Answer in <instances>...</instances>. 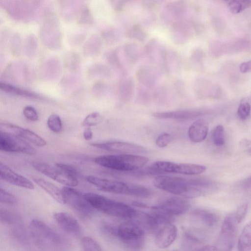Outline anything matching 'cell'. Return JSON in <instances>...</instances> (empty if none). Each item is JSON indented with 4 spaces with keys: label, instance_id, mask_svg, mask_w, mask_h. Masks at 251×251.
<instances>
[{
    "label": "cell",
    "instance_id": "1",
    "mask_svg": "<svg viewBox=\"0 0 251 251\" xmlns=\"http://www.w3.org/2000/svg\"><path fill=\"white\" fill-rule=\"evenodd\" d=\"M84 196L94 208L112 216L132 220L139 211L126 203L96 193H86Z\"/></svg>",
    "mask_w": 251,
    "mask_h": 251
},
{
    "label": "cell",
    "instance_id": "2",
    "mask_svg": "<svg viewBox=\"0 0 251 251\" xmlns=\"http://www.w3.org/2000/svg\"><path fill=\"white\" fill-rule=\"evenodd\" d=\"M86 180L100 191L139 197H148L151 191L148 188L136 184L103 178L94 176H86Z\"/></svg>",
    "mask_w": 251,
    "mask_h": 251
},
{
    "label": "cell",
    "instance_id": "3",
    "mask_svg": "<svg viewBox=\"0 0 251 251\" xmlns=\"http://www.w3.org/2000/svg\"><path fill=\"white\" fill-rule=\"evenodd\" d=\"M147 157L130 153L107 154L96 157L94 161L103 167L120 171H130L143 167L149 161Z\"/></svg>",
    "mask_w": 251,
    "mask_h": 251
},
{
    "label": "cell",
    "instance_id": "4",
    "mask_svg": "<svg viewBox=\"0 0 251 251\" xmlns=\"http://www.w3.org/2000/svg\"><path fill=\"white\" fill-rule=\"evenodd\" d=\"M154 186L167 192L185 198L200 196L202 192L193 185L191 179L173 176H159L154 180Z\"/></svg>",
    "mask_w": 251,
    "mask_h": 251
},
{
    "label": "cell",
    "instance_id": "5",
    "mask_svg": "<svg viewBox=\"0 0 251 251\" xmlns=\"http://www.w3.org/2000/svg\"><path fill=\"white\" fill-rule=\"evenodd\" d=\"M117 236L126 248L131 250H141L145 243V229L133 221L119 225Z\"/></svg>",
    "mask_w": 251,
    "mask_h": 251
},
{
    "label": "cell",
    "instance_id": "6",
    "mask_svg": "<svg viewBox=\"0 0 251 251\" xmlns=\"http://www.w3.org/2000/svg\"><path fill=\"white\" fill-rule=\"evenodd\" d=\"M29 229L34 240L42 246L59 247L65 243L61 235L41 220H32Z\"/></svg>",
    "mask_w": 251,
    "mask_h": 251
},
{
    "label": "cell",
    "instance_id": "7",
    "mask_svg": "<svg viewBox=\"0 0 251 251\" xmlns=\"http://www.w3.org/2000/svg\"><path fill=\"white\" fill-rule=\"evenodd\" d=\"M62 190L64 204H67L76 214L83 218L92 214L94 208L86 200L84 194L70 186H66Z\"/></svg>",
    "mask_w": 251,
    "mask_h": 251
},
{
    "label": "cell",
    "instance_id": "8",
    "mask_svg": "<svg viewBox=\"0 0 251 251\" xmlns=\"http://www.w3.org/2000/svg\"><path fill=\"white\" fill-rule=\"evenodd\" d=\"M205 166L192 163H178L167 161H158L151 166V171L158 173H176L187 175L200 174L206 170Z\"/></svg>",
    "mask_w": 251,
    "mask_h": 251
},
{
    "label": "cell",
    "instance_id": "9",
    "mask_svg": "<svg viewBox=\"0 0 251 251\" xmlns=\"http://www.w3.org/2000/svg\"><path fill=\"white\" fill-rule=\"evenodd\" d=\"M33 168L56 181L67 186L77 185V177L67 172L57 164L55 166L44 162H34L32 163Z\"/></svg>",
    "mask_w": 251,
    "mask_h": 251
},
{
    "label": "cell",
    "instance_id": "10",
    "mask_svg": "<svg viewBox=\"0 0 251 251\" xmlns=\"http://www.w3.org/2000/svg\"><path fill=\"white\" fill-rule=\"evenodd\" d=\"M0 150L6 152L36 154V150L19 136L0 130Z\"/></svg>",
    "mask_w": 251,
    "mask_h": 251
},
{
    "label": "cell",
    "instance_id": "11",
    "mask_svg": "<svg viewBox=\"0 0 251 251\" xmlns=\"http://www.w3.org/2000/svg\"><path fill=\"white\" fill-rule=\"evenodd\" d=\"M190 208L189 202L181 198L175 197L166 199L152 209L173 217L186 213Z\"/></svg>",
    "mask_w": 251,
    "mask_h": 251
},
{
    "label": "cell",
    "instance_id": "12",
    "mask_svg": "<svg viewBox=\"0 0 251 251\" xmlns=\"http://www.w3.org/2000/svg\"><path fill=\"white\" fill-rule=\"evenodd\" d=\"M90 145L101 150L123 153L136 154L146 151L145 149L140 146L122 141L92 143Z\"/></svg>",
    "mask_w": 251,
    "mask_h": 251
},
{
    "label": "cell",
    "instance_id": "13",
    "mask_svg": "<svg viewBox=\"0 0 251 251\" xmlns=\"http://www.w3.org/2000/svg\"><path fill=\"white\" fill-rule=\"evenodd\" d=\"M0 130L12 133L40 147L45 146L46 141L33 131L10 123H0Z\"/></svg>",
    "mask_w": 251,
    "mask_h": 251
},
{
    "label": "cell",
    "instance_id": "14",
    "mask_svg": "<svg viewBox=\"0 0 251 251\" xmlns=\"http://www.w3.org/2000/svg\"><path fill=\"white\" fill-rule=\"evenodd\" d=\"M54 218L59 226L66 233L75 237L81 235V226L76 219L69 213L57 212L54 214Z\"/></svg>",
    "mask_w": 251,
    "mask_h": 251
},
{
    "label": "cell",
    "instance_id": "15",
    "mask_svg": "<svg viewBox=\"0 0 251 251\" xmlns=\"http://www.w3.org/2000/svg\"><path fill=\"white\" fill-rule=\"evenodd\" d=\"M177 233L176 226L171 222L161 225L155 235L156 246L160 249L168 248L175 241Z\"/></svg>",
    "mask_w": 251,
    "mask_h": 251
},
{
    "label": "cell",
    "instance_id": "16",
    "mask_svg": "<svg viewBox=\"0 0 251 251\" xmlns=\"http://www.w3.org/2000/svg\"><path fill=\"white\" fill-rule=\"evenodd\" d=\"M0 177L11 184L30 190L34 189V186L30 180L16 173L1 162L0 163Z\"/></svg>",
    "mask_w": 251,
    "mask_h": 251
},
{
    "label": "cell",
    "instance_id": "17",
    "mask_svg": "<svg viewBox=\"0 0 251 251\" xmlns=\"http://www.w3.org/2000/svg\"><path fill=\"white\" fill-rule=\"evenodd\" d=\"M208 125L204 119L196 120L189 126L188 135L189 139L194 143H200L204 141L207 137Z\"/></svg>",
    "mask_w": 251,
    "mask_h": 251
},
{
    "label": "cell",
    "instance_id": "18",
    "mask_svg": "<svg viewBox=\"0 0 251 251\" xmlns=\"http://www.w3.org/2000/svg\"><path fill=\"white\" fill-rule=\"evenodd\" d=\"M237 222L235 218V213H231L226 216L224 220L222 228L221 235L222 239L227 240L228 248L233 246V239L236 230Z\"/></svg>",
    "mask_w": 251,
    "mask_h": 251
},
{
    "label": "cell",
    "instance_id": "19",
    "mask_svg": "<svg viewBox=\"0 0 251 251\" xmlns=\"http://www.w3.org/2000/svg\"><path fill=\"white\" fill-rule=\"evenodd\" d=\"M203 112L193 110H185L169 112H156L153 116L157 118L175 120H189L196 118L202 115Z\"/></svg>",
    "mask_w": 251,
    "mask_h": 251
},
{
    "label": "cell",
    "instance_id": "20",
    "mask_svg": "<svg viewBox=\"0 0 251 251\" xmlns=\"http://www.w3.org/2000/svg\"><path fill=\"white\" fill-rule=\"evenodd\" d=\"M33 181L58 202L64 204L62 189L41 178H34Z\"/></svg>",
    "mask_w": 251,
    "mask_h": 251
},
{
    "label": "cell",
    "instance_id": "21",
    "mask_svg": "<svg viewBox=\"0 0 251 251\" xmlns=\"http://www.w3.org/2000/svg\"><path fill=\"white\" fill-rule=\"evenodd\" d=\"M192 216L209 226H215L218 220L216 214L205 209H196L192 212Z\"/></svg>",
    "mask_w": 251,
    "mask_h": 251
},
{
    "label": "cell",
    "instance_id": "22",
    "mask_svg": "<svg viewBox=\"0 0 251 251\" xmlns=\"http://www.w3.org/2000/svg\"><path fill=\"white\" fill-rule=\"evenodd\" d=\"M238 249L241 251L251 250V221L244 227L238 241Z\"/></svg>",
    "mask_w": 251,
    "mask_h": 251
},
{
    "label": "cell",
    "instance_id": "23",
    "mask_svg": "<svg viewBox=\"0 0 251 251\" xmlns=\"http://www.w3.org/2000/svg\"><path fill=\"white\" fill-rule=\"evenodd\" d=\"M0 89L6 93L33 99H40L37 94L5 83L0 82Z\"/></svg>",
    "mask_w": 251,
    "mask_h": 251
},
{
    "label": "cell",
    "instance_id": "24",
    "mask_svg": "<svg viewBox=\"0 0 251 251\" xmlns=\"http://www.w3.org/2000/svg\"><path fill=\"white\" fill-rule=\"evenodd\" d=\"M227 4V7L232 14H238L249 7L251 0H223Z\"/></svg>",
    "mask_w": 251,
    "mask_h": 251
},
{
    "label": "cell",
    "instance_id": "25",
    "mask_svg": "<svg viewBox=\"0 0 251 251\" xmlns=\"http://www.w3.org/2000/svg\"><path fill=\"white\" fill-rule=\"evenodd\" d=\"M0 220L4 223L10 225H17L21 223V218L19 215L2 209H0Z\"/></svg>",
    "mask_w": 251,
    "mask_h": 251
},
{
    "label": "cell",
    "instance_id": "26",
    "mask_svg": "<svg viewBox=\"0 0 251 251\" xmlns=\"http://www.w3.org/2000/svg\"><path fill=\"white\" fill-rule=\"evenodd\" d=\"M211 136L215 146L221 147L225 144L224 128L222 126L218 125L215 127L212 131Z\"/></svg>",
    "mask_w": 251,
    "mask_h": 251
},
{
    "label": "cell",
    "instance_id": "27",
    "mask_svg": "<svg viewBox=\"0 0 251 251\" xmlns=\"http://www.w3.org/2000/svg\"><path fill=\"white\" fill-rule=\"evenodd\" d=\"M81 244L85 251H100L102 250L98 243L90 237L85 236L82 238Z\"/></svg>",
    "mask_w": 251,
    "mask_h": 251
},
{
    "label": "cell",
    "instance_id": "28",
    "mask_svg": "<svg viewBox=\"0 0 251 251\" xmlns=\"http://www.w3.org/2000/svg\"><path fill=\"white\" fill-rule=\"evenodd\" d=\"M47 125L49 128L55 133H59L62 130L61 120L57 115H50L47 120Z\"/></svg>",
    "mask_w": 251,
    "mask_h": 251
},
{
    "label": "cell",
    "instance_id": "29",
    "mask_svg": "<svg viewBox=\"0 0 251 251\" xmlns=\"http://www.w3.org/2000/svg\"><path fill=\"white\" fill-rule=\"evenodd\" d=\"M251 110V104L245 99L242 100L237 109V115L238 118L242 120H245L250 115Z\"/></svg>",
    "mask_w": 251,
    "mask_h": 251
},
{
    "label": "cell",
    "instance_id": "30",
    "mask_svg": "<svg viewBox=\"0 0 251 251\" xmlns=\"http://www.w3.org/2000/svg\"><path fill=\"white\" fill-rule=\"evenodd\" d=\"M102 120V116L100 113L93 112L84 119L82 125L85 127H90L99 124Z\"/></svg>",
    "mask_w": 251,
    "mask_h": 251
},
{
    "label": "cell",
    "instance_id": "31",
    "mask_svg": "<svg viewBox=\"0 0 251 251\" xmlns=\"http://www.w3.org/2000/svg\"><path fill=\"white\" fill-rule=\"evenodd\" d=\"M133 83L130 80L126 79L122 81L121 93L123 100H128L132 95Z\"/></svg>",
    "mask_w": 251,
    "mask_h": 251
},
{
    "label": "cell",
    "instance_id": "32",
    "mask_svg": "<svg viewBox=\"0 0 251 251\" xmlns=\"http://www.w3.org/2000/svg\"><path fill=\"white\" fill-rule=\"evenodd\" d=\"M0 201L1 203L10 204L18 202V199L15 196L2 188L0 189Z\"/></svg>",
    "mask_w": 251,
    "mask_h": 251
},
{
    "label": "cell",
    "instance_id": "33",
    "mask_svg": "<svg viewBox=\"0 0 251 251\" xmlns=\"http://www.w3.org/2000/svg\"><path fill=\"white\" fill-rule=\"evenodd\" d=\"M172 136L168 133H162L156 139V145L159 148L167 146L172 141Z\"/></svg>",
    "mask_w": 251,
    "mask_h": 251
},
{
    "label": "cell",
    "instance_id": "34",
    "mask_svg": "<svg viewBox=\"0 0 251 251\" xmlns=\"http://www.w3.org/2000/svg\"><path fill=\"white\" fill-rule=\"evenodd\" d=\"M23 114L26 119L31 121L35 122L38 120V115L36 110L31 106H27L24 108Z\"/></svg>",
    "mask_w": 251,
    "mask_h": 251
},
{
    "label": "cell",
    "instance_id": "35",
    "mask_svg": "<svg viewBox=\"0 0 251 251\" xmlns=\"http://www.w3.org/2000/svg\"><path fill=\"white\" fill-rule=\"evenodd\" d=\"M185 3L184 1L179 0L172 2L168 5V9L172 11L174 14H179L181 13L182 11L184 10Z\"/></svg>",
    "mask_w": 251,
    "mask_h": 251
},
{
    "label": "cell",
    "instance_id": "36",
    "mask_svg": "<svg viewBox=\"0 0 251 251\" xmlns=\"http://www.w3.org/2000/svg\"><path fill=\"white\" fill-rule=\"evenodd\" d=\"M138 47L135 45H127L126 51L127 57L131 60H136L139 56V50Z\"/></svg>",
    "mask_w": 251,
    "mask_h": 251
},
{
    "label": "cell",
    "instance_id": "37",
    "mask_svg": "<svg viewBox=\"0 0 251 251\" xmlns=\"http://www.w3.org/2000/svg\"><path fill=\"white\" fill-rule=\"evenodd\" d=\"M248 208V204H244L237 209L235 213V218L237 224H240L243 221L247 213Z\"/></svg>",
    "mask_w": 251,
    "mask_h": 251
},
{
    "label": "cell",
    "instance_id": "38",
    "mask_svg": "<svg viewBox=\"0 0 251 251\" xmlns=\"http://www.w3.org/2000/svg\"><path fill=\"white\" fill-rule=\"evenodd\" d=\"M129 36L140 41L144 40L146 34L142 29L138 25H135L130 32Z\"/></svg>",
    "mask_w": 251,
    "mask_h": 251
},
{
    "label": "cell",
    "instance_id": "39",
    "mask_svg": "<svg viewBox=\"0 0 251 251\" xmlns=\"http://www.w3.org/2000/svg\"><path fill=\"white\" fill-rule=\"evenodd\" d=\"M81 12V16L79 20L80 22L86 24L87 23H91L92 21V19L88 9L85 8Z\"/></svg>",
    "mask_w": 251,
    "mask_h": 251
},
{
    "label": "cell",
    "instance_id": "40",
    "mask_svg": "<svg viewBox=\"0 0 251 251\" xmlns=\"http://www.w3.org/2000/svg\"><path fill=\"white\" fill-rule=\"evenodd\" d=\"M56 164L62 168L69 174L77 177L78 174V172L77 171L76 169L73 167L72 166L62 163H57Z\"/></svg>",
    "mask_w": 251,
    "mask_h": 251
},
{
    "label": "cell",
    "instance_id": "41",
    "mask_svg": "<svg viewBox=\"0 0 251 251\" xmlns=\"http://www.w3.org/2000/svg\"><path fill=\"white\" fill-rule=\"evenodd\" d=\"M240 71L243 73L251 72V60L241 63L239 66Z\"/></svg>",
    "mask_w": 251,
    "mask_h": 251
},
{
    "label": "cell",
    "instance_id": "42",
    "mask_svg": "<svg viewBox=\"0 0 251 251\" xmlns=\"http://www.w3.org/2000/svg\"><path fill=\"white\" fill-rule=\"evenodd\" d=\"M241 187L244 189H251V176L246 178L242 182Z\"/></svg>",
    "mask_w": 251,
    "mask_h": 251
},
{
    "label": "cell",
    "instance_id": "43",
    "mask_svg": "<svg viewBox=\"0 0 251 251\" xmlns=\"http://www.w3.org/2000/svg\"><path fill=\"white\" fill-rule=\"evenodd\" d=\"M83 137L86 140H90L92 139L93 133L89 127H87L84 130Z\"/></svg>",
    "mask_w": 251,
    "mask_h": 251
},
{
    "label": "cell",
    "instance_id": "44",
    "mask_svg": "<svg viewBox=\"0 0 251 251\" xmlns=\"http://www.w3.org/2000/svg\"><path fill=\"white\" fill-rule=\"evenodd\" d=\"M199 251H216L218 250V248L215 246L211 245H206L201 248L198 249Z\"/></svg>",
    "mask_w": 251,
    "mask_h": 251
},
{
    "label": "cell",
    "instance_id": "45",
    "mask_svg": "<svg viewBox=\"0 0 251 251\" xmlns=\"http://www.w3.org/2000/svg\"><path fill=\"white\" fill-rule=\"evenodd\" d=\"M249 151L251 152V148L249 150Z\"/></svg>",
    "mask_w": 251,
    "mask_h": 251
}]
</instances>
